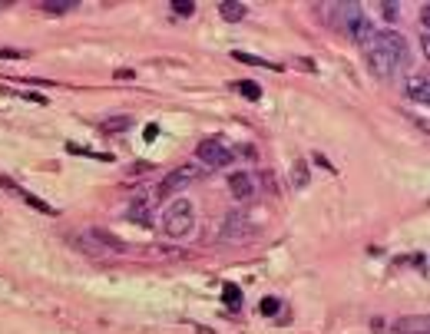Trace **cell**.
<instances>
[{
    "mask_svg": "<svg viewBox=\"0 0 430 334\" xmlns=\"http://www.w3.org/2000/svg\"><path fill=\"white\" fill-rule=\"evenodd\" d=\"M90 235L97 238V242H106V245L113 248V252H126V245H123V242H119L116 235H109V232H103V228H97V232H90Z\"/></svg>",
    "mask_w": 430,
    "mask_h": 334,
    "instance_id": "18",
    "label": "cell"
},
{
    "mask_svg": "<svg viewBox=\"0 0 430 334\" xmlns=\"http://www.w3.org/2000/svg\"><path fill=\"white\" fill-rule=\"evenodd\" d=\"M195 225V209L189 199H176V202L166 205L162 212V232L169 238H185Z\"/></svg>",
    "mask_w": 430,
    "mask_h": 334,
    "instance_id": "3",
    "label": "cell"
},
{
    "mask_svg": "<svg viewBox=\"0 0 430 334\" xmlns=\"http://www.w3.org/2000/svg\"><path fill=\"white\" fill-rule=\"evenodd\" d=\"M291 185H295V189H305V185H308V162H295V169H291Z\"/></svg>",
    "mask_w": 430,
    "mask_h": 334,
    "instance_id": "16",
    "label": "cell"
},
{
    "mask_svg": "<svg viewBox=\"0 0 430 334\" xmlns=\"http://www.w3.org/2000/svg\"><path fill=\"white\" fill-rule=\"evenodd\" d=\"M235 89H238V93H242L245 99H262V87H258V83H252V80H238Z\"/></svg>",
    "mask_w": 430,
    "mask_h": 334,
    "instance_id": "17",
    "label": "cell"
},
{
    "mask_svg": "<svg viewBox=\"0 0 430 334\" xmlns=\"http://www.w3.org/2000/svg\"><path fill=\"white\" fill-rule=\"evenodd\" d=\"M232 60H238V63H248V66H269V70H278V66L269 63V60H262V56H252V54H242V50H232Z\"/></svg>",
    "mask_w": 430,
    "mask_h": 334,
    "instance_id": "14",
    "label": "cell"
},
{
    "mask_svg": "<svg viewBox=\"0 0 430 334\" xmlns=\"http://www.w3.org/2000/svg\"><path fill=\"white\" fill-rule=\"evenodd\" d=\"M364 56H367V70L381 80V83H391L398 80L400 70L407 66L410 60V50H407V40L400 33H374L371 40L364 44Z\"/></svg>",
    "mask_w": 430,
    "mask_h": 334,
    "instance_id": "1",
    "label": "cell"
},
{
    "mask_svg": "<svg viewBox=\"0 0 430 334\" xmlns=\"http://www.w3.org/2000/svg\"><path fill=\"white\" fill-rule=\"evenodd\" d=\"M391 334H430L427 314H420V318H400V321L391 324Z\"/></svg>",
    "mask_w": 430,
    "mask_h": 334,
    "instance_id": "8",
    "label": "cell"
},
{
    "mask_svg": "<svg viewBox=\"0 0 430 334\" xmlns=\"http://www.w3.org/2000/svg\"><path fill=\"white\" fill-rule=\"evenodd\" d=\"M258 311H262V314H269V318H271V314H278V311H281V302H278V298H262V304H258Z\"/></svg>",
    "mask_w": 430,
    "mask_h": 334,
    "instance_id": "20",
    "label": "cell"
},
{
    "mask_svg": "<svg viewBox=\"0 0 430 334\" xmlns=\"http://www.w3.org/2000/svg\"><path fill=\"white\" fill-rule=\"evenodd\" d=\"M169 7L179 13V17H192V13H195V4H192V0H172Z\"/></svg>",
    "mask_w": 430,
    "mask_h": 334,
    "instance_id": "19",
    "label": "cell"
},
{
    "mask_svg": "<svg viewBox=\"0 0 430 334\" xmlns=\"http://www.w3.org/2000/svg\"><path fill=\"white\" fill-rule=\"evenodd\" d=\"M119 126H129V119H109V123H103V130H119Z\"/></svg>",
    "mask_w": 430,
    "mask_h": 334,
    "instance_id": "22",
    "label": "cell"
},
{
    "mask_svg": "<svg viewBox=\"0 0 430 334\" xmlns=\"http://www.w3.org/2000/svg\"><path fill=\"white\" fill-rule=\"evenodd\" d=\"M407 97L414 99V103H427V99H430V80H427V73L407 76Z\"/></svg>",
    "mask_w": 430,
    "mask_h": 334,
    "instance_id": "10",
    "label": "cell"
},
{
    "mask_svg": "<svg viewBox=\"0 0 430 334\" xmlns=\"http://www.w3.org/2000/svg\"><path fill=\"white\" fill-rule=\"evenodd\" d=\"M262 222H255V216H248V212H228L226 222H222V232L219 238L222 242H238V238H248Z\"/></svg>",
    "mask_w": 430,
    "mask_h": 334,
    "instance_id": "4",
    "label": "cell"
},
{
    "mask_svg": "<svg viewBox=\"0 0 430 334\" xmlns=\"http://www.w3.org/2000/svg\"><path fill=\"white\" fill-rule=\"evenodd\" d=\"M199 169H202V166H179V169H172V173L159 183V189H156V199H169V195L183 192L185 185L199 179Z\"/></svg>",
    "mask_w": 430,
    "mask_h": 334,
    "instance_id": "5",
    "label": "cell"
},
{
    "mask_svg": "<svg viewBox=\"0 0 430 334\" xmlns=\"http://www.w3.org/2000/svg\"><path fill=\"white\" fill-rule=\"evenodd\" d=\"M195 156H199V162L212 166V169H222V166L232 162V149H228L219 136H209V140L199 142V146H195Z\"/></svg>",
    "mask_w": 430,
    "mask_h": 334,
    "instance_id": "6",
    "label": "cell"
},
{
    "mask_svg": "<svg viewBox=\"0 0 430 334\" xmlns=\"http://www.w3.org/2000/svg\"><path fill=\"white\" fill-rule=\"evenodd\" d=\"M43 13H70L76 7V0H43Z\"/></svg>",
    "mask_w": 430,
    "mask_h": 334,
    "instance_id": "12",
    "label": "cell"
},
{
    "mask_svg": "<svg viewBox=\"0 0 430 334\" xmlns=\"http://www.w3.org/2000/svg\"><path fill=\"white\" fill-rule=\"evenodd\" d=\"M222 302H226L232 311H238V308H242V288H238V285H226V288H222Z\"/></svg>",
    "mask_w": 430,
    "mask_h": 334,
    "instance_id": "13",
    "label": "cell"
},
{
    "mask_svg": "<svg viewBox=\"0 0 430 334\" xmlns=\"http://www.w3.org/2000/svg\"><path fill=\"white\" fill-rule=\"evenodd\" d=\"M334 23L338 27H344V30L355 37L357 44H367L371 37H374V23L367 20V13H364V7L361 4H338L334 7Z\"/></svg>",
    "mask_w": 430,
    "mask_h": 334,
    "instance_id": "2",
    "label": "cell"
},
{
    "mask_svg": "<svg viewBox=\"0 0 430 334\" xmlns=\"http://www.w3.org/2000/svg\"><path fill=\"white\" fill-rule=\"evenodd\" d=\"M381 13H384L387 20H394L398 17V4H381Z\"/></svg>",
    "mask_w": 430,
    "mask_h": 334,
    "instance_id": "21",
    "label": "cell"
},
{
    "mask_svg": "<svg viewBox=\"0 0 430 334\" xmlns=\"http://www.w3.org/2000/svg\"><path fill=\"white\" fill-rule=\"evenodd\" d=\"M228 189H232V195H235L238 202H248V199L258 192L255 179H252L248 173H232V175H228Z\"/></svg>",
    "mask_w": 430,
    "mask_h": 334,
    "instance_id": "7",
    "label": "cell"
},
{
    "mask_svg": "<svg viewBox=\"0 0 430 334\" xmlns=\"http://www.w3.org/2000/svg\"><path fill=\"white\" fill-rule=\"evenodd\" d=\"M219 13H222V20L238 23L248 11H245V4H242V0H226V4H219Z\"/></svg>",
    "mask_w": 430,
    "mask_h": 334,
    "instance_id": "11",
    "label": "cell"
},
{
    "mask_svg": "<svg viewBox=\"0 0 430 334\" xmlns=\"http://www.w3.org/2000/svg\"><path fill=\"white\" fill-rule=\"evenodd\" d=\"M126 218L129 222H136V225H142V228H149V199H146V195H136L126 209Z\"/></svg>",
    "mask_w": 430,
    "mask_h": 334,
    "instance_id": "9",
    "label": "cell"
},
{
    "mask_svg": "<svg viewBox=\"0 0 430 334\" xmlns=\"http://www.w3.org/2000/svg\"><path fill=\"white\" fill-rule=\"evenodd\" d=\"M17 195H20L23 202H30L33 209H37V212H43V216H56V209H54V205L40 202V199H37V195H30V192H27V189H20V192H17Z\"/></svg>",
    "mask_w": 430,
    "mask_h": 334,
    "instance_id": "15",
    "label": "cell"
},
{
    "mask_svg": "<svg viewBox=\"0 0 430 334\" xmlns=\"http://www.w3.org/2000/svg\"><path fill=\"white\" fill-rule=\"evenodd\" d=\"M156 136H159V126H146V140H156Z\"/></svg>",
    "mask_w": 430,
    "mask_h": 334,
    "instance_id": "23",
    "label": "cell"
}]
</instances>
